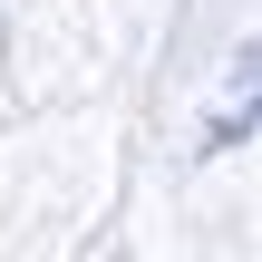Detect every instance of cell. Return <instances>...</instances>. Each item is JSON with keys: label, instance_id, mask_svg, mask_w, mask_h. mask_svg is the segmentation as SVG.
I'll use <instances>...</instances> for the list:
<instances>
[{"label": "cell", "instance_id": "obj_1", "mask_svg": "<svg viewBox=\"0 0 262 262\" xmlns=\"http://www.w3.org/2000/svg\"><path fill=\"white\" fill-rule=\"evenodd\" d=\"M253 117H262V49H243V88L214 107V136H204V146H233V136H253Z\"/></svg>", "mask_w": 262, "mask_h": 262}]
</instances>
